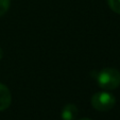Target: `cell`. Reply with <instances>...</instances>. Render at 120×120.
Here are the masks:
<instances>
[{
	"instance_id": "cell-8",
	"label": "cell",
	"mask_w": 120,
	"mask_h": 120,
	"mask_svg": "<svg viewBox=\"0 0 120 120\" xmlns=\"http://www.w3.org/2000/svg\"><path fill=\"white\" fill-rule=\"evenodd\" d=\"M80 120H91V119H89V118H82V119H80Z\"/></svg>"
},
{
	"instance_id": "cell-2",
	"label": "cell",
	"mask_w": 120,
	"mask_h": 120,
	"mask_svg": "<svg viewBox=\"0 0 120 120\" xmlns=\"http://www.w3.org/2000/svg\"><path fill=\"white\" fill-rule=\"evenodd\" d=\"M116 104V98L112 94L106 91L97 93L91 98V105L99 112H107L112 109Z\"/></svg>"
},
{
	"instance_id": "cell-3",
	"label": "cell",
	"mask_w": 120,
	"mask_h": 120,
	"mask_svg": "<svg viewBox=\"0 0 120 120\" xmlns=\"http://www.w3.org/2000/svg\"><path fill=\"white\" fill-rule=\"evenodd\" d=\"M12 96L10 89L4 84L0 83V111H4L11 105Z\"/></svg>"
},
{
	"instance_id": "cell-6",
	"label": "cell",
	"mask_w": 120,
	"mask_h": 120,
	"mask_svg": "<svg viewBox=\"0 0 120 120\" xmlns=\"http://www.w3.org/2000/svg\"><path fill=\"white\" fill-rule=\"evenodd\" d=\"M107 2L112 11L120 14V0H107Z\"/></svg>"
},
{
	"instance_id": "cell-4",
	"label": "cell",
	"mask_w": 120,
	"mask_h": 120,
	"mask_svg": "<svg viewBox=\"0 0 120 120\" xmlns=\"http://www.w3.org/2000/svg\"><path fill=\"white\" fill-rule=\"evenodd\" d=\"M62 120H77L78 107L72 103H68L63 107L61 113Z\"/></svg>"
},
{
	"instance_id": "cell-5",
	"label": "cell",
	"mask_w": 120,
	"mask_h": 120,
	"mask_svg": "<svg viewBox=\"0 0 120 120\" xmlns=\"http://www.w3.org/2000/svg\"><path fill=\"white\" fill-rule=\"evenodd\" d=\"M11 4V0H0V17L8 12Z\"/></svg>"
},
{
	"instance_id": "cell-7",
	"label": "cell",
	"mask_w": 120,
	"mask_h": 120,
	"mask_svg": "<svg viewBox=\"0 0 120 120\" xmlns=\"http://www.w3.org/2000/svg\"><path fill=\"white\" fill-rule=\"evenodd\" d=\"M2 56H3V52H2V49L0 48V59H1Z\"/></svg>"
},
{
	"instance_id": "cell-1",
	"label": "cell",
	"mask_w": 120,
	"mask_h": 120,
	"mask_svg": "<svg viewBox=\"0 0 120 120\" xmlns=\"http://www.w3.org/2000/svg\"><path fill=\"white\" fill-rule=\"evenodd\" d=\"M97 83L105 90H113L120 85V72L115 68H103L97 73Z\"/></svg>"
}]
</instances>
